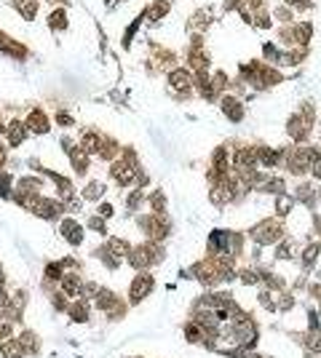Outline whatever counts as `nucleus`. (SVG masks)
Masks as SVG:
<instances>
[{"mask_svg": "<svg viewBox=\"0 0 321 358\" xmlns=\"http://www.w3.org/2000/svg\"><path fill=\"white\" fill-rule=\"evenodd\" d=\"M48 24H51V27H56V30H67V16H64V11H62V8H54V11H51Z\"/></svg>", "mask_w": 321, "mask_h": 358, "instance_id": "obj_20", "label": "nucleus"}, {"mask_svg": "<svg viewBox=\"0 0 321 358\" xmlns=\"http://www.w3.org/2000/svg\"><path fill=\"white\" fill-rule=\"evenodd\" d=\"M67 313H70V318H73L75 323H86L91 318L89 300H73V302H70V308H67Z\"/></svg>", "mask_w": 321, "mask_h": 358, "instance_id": "obj_8", "label": "nucleus"}, {"mask_svg": "<svg viewBox=\"0 0 321 358\" xmlns=\"http://www.w3.org/2000/svg\"><path fill=\"white\" fill-rule=\"evenodd\" d=\"M0 356H3V358H24L22 342L14 340V337H11V340H5V342H3V353H0Z\"/></svg>", "mask_w": 321, "mask_h": 358, "instance_id": "obj_13", "label": "nucleus"}, {"mask_svg": "<svg viewBox=\"0 0 321 358\" xmlns=\"http://www.w3.org/2000/svg\"><path fill=\"white\" fill-rule=\"evenodd\" d=\"M81 286H83V281H81V275H75V273H64L59 278V291H64L70 300L81 297Z\"/></svg>", "mask_w": 321, "mask_h": 358, "instance_id": "obj_6", "label": "nucleus"}, {"mask_svg": "<svg viewBox=\"0 0 321 358\" xmlns=\"http://www.w3.org/2000/svg\"><path fill=\"white\" fill-rule=\"evenodd\" d=\"M70 163H73L75 174H86L91 158H89V152H83V150H73V152H70Z\"/></svg>", "mask_w": 321, "mask_h": 358, "instance_id": "obj_10", "label": "nucleus"}, {"mask_svg": "<svg viewBox=\"0 0 321 358\" xmlns=\"http://www.w3.org/2000/svg\"><path fill=\"white\" fill-rule=\"evenodd\" d=\"M153 286H155L153 275H147L145 270H139V275L132 281V289H129V300H132V305H139L150 291H153Z\"/></svg>", "mask_w": 321, "mask_h": 358, "instance_id": "obj_2", "label": "nucleus"}, {"mask_svg": "<svg viewBox=\"0 0 321 358\" xmlns=\"http://www.w3.org/2000/svg\"><path fill=\"white\" fill-rule=\"evenodd\" d=\"M308 358H311V356H308Z\"/></svg>", "mask_w": 321, "mask_h": 358, "instance_id": "obj_34", "label": "nucleus"}, {"mask_svg": "<svg viewBox=\"0 0 321 358\" xmlns=\"http://www.w3.org/2000/svg\"><path fill=\"white\" fill-rule=\"evenodd\" d=\"M99 291H102V286H99L96 281H83V286H81V300H94Z\"/></svg>", "mask_w": 321, "mask_h": 358, "instance_id": "obj_17", "label": "nucleus"}, {"mask_svg": "<svg viewBox=\"0 0 321 358\" xmlns=\"http://www.w3.org/2000/svg\"><path fill=\"white\" fill-rule=\"evenodd\" d=\"M257 300H260V305H263L265 310H276V300H273V297L268 294V291H260V297H257Z\"/></svg>", "mask_w": 321, "mask_h": 358, "instance_id": "obj_27", "label": "nucleus"}, {"mask_svg": "<svg viewBox=\"0 0 321 358\" xmlns=\"http://www.w3.org/2000/svg\"><path fill=\"white\" fill-rule=\"evenodd\" d=\"M11 190H14V177L0 174V198H11Z\"/></svg>", "mask_w": 321, "mask_h": 358, "instance_id": "obj_23", "label": "nucleus"}, {"mask_svg": "<svg viewBox=\"0 0 321 358\" xmlns=\"http://www.w3.org/2000/svg\"><path fill=\"white\" fill-rule=\"evenodd\" d=\"M185 340L193 342V345H195V342H204V329H201L195 321L187 323V326H185Z\"/></svg>", "mask_w": 321, "mask_h": 358, "instance_id": "obj_15", "label": "nucleus"}, {"mask_svg": "<svg viewBox=\"0 0 321 358\" xmlns=\"http://www.w3.org/2000/svg\"><path fill=\"white\" fill-rule=\"evenodd\" d=\"M27 129L32 131V134H48V129H51V123H48V115H46L43 110H32L30 112V118H27Z\"/></svg>", "mask_w": 321, "mask_h": 358, "instance_id": "obj_7", "label": "nucleus"}, {"mask_svg": "<svg viewBox=\"0 0 321 358\" xmlns=\"http://www.w3.org/2000/svg\"><path fill=\"white\" fill-rule=\"evenodd\" d=\"M89 230H94V233H104V220H102V217H91V220H89Z\"/></svg>", "mask_w": 321, "mask_h": 358, "instance_id": "obj_28", "label": "nucleus"}, {"mask_svg": "<svg viewBox=\"0 0 321 358\" xmlns=\"http://www.w3.org/2000/svg\"><path fill=\"white\" fill-rule=\"evenodd\" d=\"M142 203H145V193H142V190H134V193L129 195L126 206H129V211H137V209L142 206Z\"/></svg>", "mask_w": 321, "mask_h": 358, "instance_id": "obj_25", "label": "nucleus"}, {"mask_svg": "<svg viewBox=\"0 0 321 358\" xmlns=\"http://www.w3.org/2000/svg\"><path fill=\"white\" fill-rule=\"evenodd\" d=\"M99 217H113V206H110V203H102V206H99Z\"/></svg>", "mask_w": 321, "mask_h": 358, "instance_id": "obj_30", "label": "nucleus"}, {"mask_svg": "<svg viewBox=\"0 0 321 358\" xmlns=\"http://www.w3.org/2000/svg\"><path fill=\"white\" fill-rule=\"evenodd\" d=\"M292 209H294V198H289V195H278L276 198V214L278 217H286Z\"/></svg>", "mask_w": 321, "mask_h": 358, "instance_id": "obj_16", "label": "nucleus"}, {"mask_svg": "<svg viewBox=\"0 0 321 358\" xmlns=\"http://www.w3.org/2000/svg\"><path fill=\"white\" fill-rule=\"evenodd\" d=\"M19 14L24 19H35L38 14V0H19Z\"/></svg>", "mask_w": 321, "mask_h": 358, "instance_id": "obj_18", "label": "nucleus"}, {"mask_svg": "<svg viewBox=\"0 0 321 358\" xmlns=\"http://www.w3.org/2000/svg\"><path fill=\"white\" fill-rule=\"evenodd\" d=\"M94 308H96V310H102V313H110V310L121 308V300H118V294H115V291L102 289L99 294L94 297Z\"/></svg>", "mask_w": 321, "mask_h": 358, "instance_id": "obj_5", "label": "nucleus"}, {"mask_svg": "<svg viewBox=\"0 0 321 358\" xmlns=\"http://www.w3.org/2000/svg\"><path fill=\"white\" fill-rule=\"evenodd\" d=\"M64 275V268H62V262H48L46 265V281H56L59 283V278Z\"/></svg>", "mask_w": 321, "mask_h": 358, "instance_id": "obj_21", "label": "nucleus"}, {"mask_svg": "<svg viewBox=\"0 0 321 358\" xmlns=\"http://www.w3.org/2000/svg\"><path fill=\"white\" fill-rule=\"evenodd\" d=\"M150 206H153V211H155V214H161V211L166 209V195H163L161 190H155V193L150 195Z\"/></svg>", "mask_w": 321, "mask_h": 358, "instance_id": "obj_24", "label": "nucleus"}, {"mask_svg": "<svg viewBox=\"0 0 321 358\" xmlns=\"http://www.w3.org/2000/svg\"><path fill=\"white\" fill-rule=\"evenodd\" d=\"M102 193H104L102 182H89L86 190H83V198H86V201H96V198H102Z\"/></svg>", "mask_w": 321, "mask_h": 358, "instance_id": "obj_19", "label": "nucleus"}, {"mask_svg": "<svg viewBox=\"0 0 321 358\" xmlns=\"http://www.w3.org/2000/svg\"><path fill=\"white\" fill-rule=\"evenodd\" d=\"M19 342H22V348H24V356H30V353H38V348H41V340H38V334H32V331H22V337H19Z\"/></svg>", "mask_w": 321, "mask_h": 358, "instance_id": "obj_12", "label": "nucleus"}, {"mask_svg": "<svg viewBox=\"0 0 321 358\" xmlns=\"http://www.w3.org/2000/svg\"><path fill=\"white\" fill-rule=\"evenodd\" d=\"M3 163H5V150L0 147V166H3Z\"/></svg>", "mask_w": 321, "mask_h": 358, "instance_id": "obj_32", "label": "nucleus"}, {"mask_svg": "<svg viewBox=\"0 0 321 358\" xmlns=\"http://www.w3.org/2000/svg\"><path fill=\"white\" fill-rule=\"evenodd\" d=\"M319 318H321V310H319Z\"/></svg>", "mask_w": 321, "mask_h": 358, "instance_id": "obj_33", "label": "nucleus"}, {"mask_svg": "<svg viewBox=\"0 0 321 358\" xmlns=\"http://www.w3.org/2000/svg\"><path fill=\"white\" fill-rule=\"evenodd\" d=\"M292 257H294L292 241H281L278 246H276V260H292Z\"/></svg>", "mask_w": 321, "mask_h": 358, "instance_id": "obj_22", "label": "nucleus"}, {"mask_svg": "<svg viewBox=\"0 0 321 358\" xmlns=\"http://www.w3.org/2000/svg\"><path fill=\"white\" fill-rule=\"evenodd\" d=\"M24 136H27V126L19 123V121H11L8 123V142H11V147H19V144L24 142Z\"/></svg>", "mask_w": 321, "mask_h": 358, "instance_id": "obj_9", "label": "nucleus"}, {"mask_svg": "<svg viewBox=\"0 0 321 358\" xmlns=\"http://www.w3.org/2000/svg\"><path fill=\"white\" fill-rule=\"evenodd\" d=\"M311 297H313V300H321V283H313V289H311Z\"/></svg>", "mask_w": 321, "mask_h": 358, "instance_id": "obj_31", "label": "nucleus"}, {"mask_svg": "<svg viewBox=\"0 0 321 358\" xmlns=\"http://www.w3.org/2000/svg\"><path fill=\"white\" fill-rule=\"evenodd\" d=\"M220 107H222V112L228 115V121H233V123H238L241 118H244V104L238 102L235 96H222L220 99Z\"/></svg>", "mask_w": 321, "mask_h": 358, "instance_id": "obj_4", "label": "nucleus"}, {"mask_svg": "<svg viewBox=\"0 0 321 358\" xmlns=\"http://www.w3.org/2000/svg\"><path fill=\"white\" fill-rule=\"evenodd\" d=\"M56 123L59 126H73L75 118H70V112H56Z\"/></svg>", "mask_w": 321, "mask_h": 358, "instance_id": "obj_29", "label": "nucleus"}, {"mask_svg": "<svg viewBox=\"0 0 321 358\" xmlns=\"http://www.w3.org/2000/svg\"><path fill=\"white\" fill-rule=\"evenodd\" d=\"M276 308H278V310H292V308H294V297H292V294H281L278 302H276Z\"/></svg>", "mask_w": 321, "mask_h": 358, "instance_id": "obj_26", "label": "nucleus"}, {"mask_svg": "<svg viewBox=\"0 0 321 358\" xmlns=\"http://www.w3.org/2000/svg\"><path fill=\"white\" fill-rule=\"evenodd\" d=\"M319 251H321V243H308L303 249V254H300V262H303V268H313L319 260Z\"/></svg>", "mask_w": 321, "mask_h": 358, "instance_id": "obj_11", "label": "nucleus"}, {"mask_svg": "<svg viewBox=\"0 0 321 358\" xmlns=\"http://www.w3.org/2000/svg\"><path fill=\"white\" fill-rule=\"evenodd\" d=\"M172 86L180 91H187L190 89V72L187 70H174L172 72Z\"/></svg>", "mask_w": 321, "mask_h": 358, "instance_id": "obj_14", "label": "nucleus"}, {"mask_svg": "<svg viewBox=\"0 0 321 358\" xmlns=\"http://www.w3.org/2000/svg\"><path fill=\"white\" fill-rule=\"evenodd\" d=\"M249 235H252V241L257 243V246H268V243H276L281 235H284V227H281L278 220H265L260 222L257 227L249 230Z\"/></svg>", "mask_w": 321, "mask_h": 358, "instance_id": "obj_1", "label": "nucleus"}, {"mask_svg": "<svg viewBox=\"0 0 321 358\" xmlns=\"http://www.w3.org/2000/svg\"><path fill=\"white\" fill-rule=\"evenodd\" d=\"M59 233L64 235V241H67V243H73V246H81L83 238H86V230H83L75 220H70V217H67V220H62V224H59Z\"/></svg>", "mask_w": 321, "mask_h": 358, "instance_id": "obj_3", "label": "nucleus"}]
</instances>
